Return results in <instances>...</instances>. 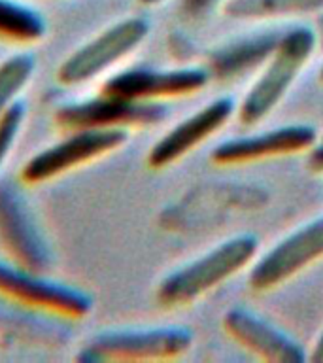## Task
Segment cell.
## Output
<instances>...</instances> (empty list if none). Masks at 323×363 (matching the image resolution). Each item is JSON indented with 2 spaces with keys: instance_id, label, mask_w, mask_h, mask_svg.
Returning <instances> with one entry per match:
<instances>
[{
  "instance_id": "6da1fadb",
  "label": "cell",
  "mask_w": 323,
  "mask_h": 363,
  "mask_svg": "<svg viewBox=\"0 0 323 363\" xmlns=\"http://www.w3.org/2000/svg\"><path fill=\"white\" fill-rule=\"evenodd\" d=\"M259 250V242L254 235H238L229 238L214 250H210L198 259L176 269L161 280L157 288V299L164 306L189 305L227 278L242 271L254 259Z\"/></svg>"
},
{
  "instance_id": "7a4b0ae2",
  "label": "cell",
  "mask_w": 323,
  "mask_h": 363,
  "mask_svg": "<svg viewBox=\"0 0 323 363\" xmlns=\"http://www.w3.org/2000/svg\"><path fill=\"white\" fill-rule=\"evenodd\" d=\"M317 40L308 27L289 28L278 38L268 65L238 106V119L255 125L280 104L299 72L316 51Z\"/></svg>"
},
{
  "instance_id": "3957f363",
  "label": "cell",
  "mask_w": 323,
  "mask_h": 363,
  "mask_svg": "<svg viewBox=\"0 0 323 363\" xmlns=\"http://www.w3.org/2000/svg\"><path fill=\"white\" fill-rule=\"evenodd\" d=\"M127 138V129H74L62 140L28 159L21 170V178L27 184L50 182L115 152Z\"/></svg>"
},
{
  "instance_id": "277c9868",
  "label": "cell",
  "mask_w": 323,
  "mask_h": 363,
  "mask_svg": "<svg viewBox=\"0 0 323 363\" xmlns=\"http://www.w3.org/2000/svg\"><path fill=\"white\" fill-rule=\"evenodd\" d=\"M191 345V331L178 325L121 329L96 335L84 357L89 362H161L186 354Z\"/></svg>"
},
{
  "instance_id": "5b68a950",
  "label": "cell",
  "mask_w": 323,
  "mask_h": 363,
  "mask_svg": "<svg viewBox=\"0 0 323 363\" xmlns=\"http://www.w3.org/2000/svg\"><path fill=\"white\" fill-rule=\"evenodd\" d=\"M147 34L149 23L142 17H129L115 23L74 51L57 70V78L62 85L87 84L130 55Z\"/></svg>"
},
{
  "instance_id": "8992f818",
  "label": "cell",
  "mask_w": 323,
  "mask_h": 363,
  "mask_svg": "<svg viewBox=\"0 0 323 363\" xmlns=\"http://www.w3.org/2000/svg\"><path fill=\"white\" fill-rule=\"evenodd\" d=\"M0 295L17 305L53 316L79 320L91 311V299L79 289L53 282L42 272L0 263Z\"/></svg>"
},
{
  "instance_id": "52a82bcc",
  "label": "cell",
  "mask_w": 323,
  "mask_h": 363,
  "mask_svg": "<svg viewBox=\"0 0 323 363\" xmlns=\"http://www.w3.org/2000/svg\"><path fill=\"white\" fill-rule=\"evenodd\" d=\"M166 116V108L157 101H130L102 93L96 99L64 104L57 110V123L74 129H127L157 123Z\"/></svg>"
},
{
  "instance_id": "ba28073f",
  "label": "cell",
  "mask_w": 323,
  "mask_h": 363,
  "mask_svg": "<svg viewBox=\"0 0 323 363\" xmlns=\"http://www.w3.org/2000/svg\"><path fill=\"white\" fill-rule=\"evenodd\" d=\"M323 257V216L282 238L249 272V286L266 291L283 284L297 272Z\"/></svg>"
},
{
  "instance_id": "9c48e42d",
  "label": "cell",
  "mask_w": 323,
  "mask_h": 363,
  "mask_svg": "<svg viewBox=\"0 0 323 363\" xmlns=\"http://www.w3.org/2000/svg\"><path fill=\"white\" fill-rule=\"evenodd\" d=\"M208 84V74L203 68H176L153 70L132 68L112 76L102 85V93L123 96L130 101H157L169 96L193 95Z\"/></svg>"
},
{
  "instance_id": "30bf717a",
  "label": "cell",
  "mask_w": 323,
  "mask_h": 363,
  "mask_svg": "<svg viewBox=\"0 0 323 363\" xmlns=\"http://www.w3.org/2000/svg\"><path fill=\"white\" fill-rule=\"evenodd\" d=\"M232 112H234V101L229 96H221L183 119L149 150L147 155L149 167L164 169L170 163L181 159L193 147H197L198 144L208 140L214 133H217L231 119Z\"/></svg>"
},
{
  "instance_id": "8fae6325",
  "label": "cell",
  "mask_w": 323,
  "mask_h": 363,
  "mask_svg": "<svg viewBox=\"0 0 323 363\" xmlns=\"http://www.w3.org/2000/svg\"><path fill=\"white\" fill-rule=\"evenodd\" d=\"M316 140L317 133L310 125H285L261 135L223 142L212 152V161L220 164H237L257 159L291 155L310 150Z\"/></svg>"
},
{
  "instance_id": "7c38bea8",
  "label": "cell",
  "mask_w": 323,
  "mask_h": 363,
  "mask_svg": "<svg viewBox=\"0 0 323 363\" xmlns=\"http://www.w3.org/2000/svg\"><path fill=\"white\" fill-rule=\"evenodd\" d=\"M223 328L261 359L272 363H302L306 359V354L293 339L246 308L227 311Z\"/></svg>"
},
{
  "instance_id": "4fadbf2b",
  "label": "cell",
  "mask_w": 323,
  "mask_h": 363,
  "mask_svg": "<svg viewBox=\"0 0 323 363\" xmlns=\"http://www.w3.org/2000/svg\"><path fill=\"white\" fill-rule=\"evenodd\" d=\"M16 195H0V237L23 269L44 272L50 255Z\"/></svg>"
},
{
  "instance_id": "5bb4252c",
  "label": "cell",
  "mask_w": 323,
  "mask_h": 363,
  "mask_svg": "<svg viewBox=\"0 0 323 363\" xmlns=\"http://www.w3.org/2000/svg\"><path fill=\"white\" fill-rule=\"evenodd\" d=\"M44 34L45 23L38 11L16 0H0V40L33 44Z\"/></svg>"
},
{
  "instance_id": "9a60e30c",
  "label": "cell",
  "mask_w": 323,
  "mask_h": 363,
  "mask_svg": "<svg viewBox=\"0 0 323 363\" xmlns=\"http://www.w3.org/2000/svg\"><path fill=\"white\" fill-rule=\"evenodd\" d=\"M322 8L323 0H229L225 13L237 19H265L310 13Z\"/></svg>"
},
{
  "instance_id": "2e32d148",
  "label": "cell",
  "mask_w": 323,
  "mask_h": 363,
  "mask_svg": "<svg viewBox=\"0 0 323 363\" xmlns=\"http://www.w3.org/2000/svg\"><path fill=\"white\" fill-rule=\"evenodd\" d=\"M36 68L34 57L28 53H17L8 57L0 65V113L16 104V96L30 82Z\"/></svg>"
},
{
  "instance_id": "e0dca14e",
  "label": "cell",
  "mask_w": 323,
  "mask_h": 363,
  "mask_svg": "<svg viewBox=\"0 0 323 363\" xmlns=\"http://www.w3.org/2000/svg\"><path fill=\"white\" fill-rule=\"evenodd\" d=\"M280 36H265V38L248 40L238 48L227 50L225 53H221L220 61H215V65L223 70V72H231L237 67H246L249 61H257L259 57L271 55L274 45H276Z\"/></svg>"
},
{
  "instance_id": "ac0fdd59",
  "label": "cell",
  "mask_w": 323,
  "mask_h": 363,
  "mask_svg": "<svg viewBox=\"0 0 323 363\" xmlns=\"http://www.w3.org/2000/svg\"><path fill=\"white\" fill-rule=\"evenodd\" d=\"M23 119H25V108L19 102L11 104L8 110L0 113V169L16 144L17 135L23 127Z\"/></svg>"
},
{
  "instance_id": "d6986e66",
  "label": "cell",
  "mask_w": 323,
  "mask_h": 363,
  "mask_svg": "<svg viewBox=\"0 0 323 363\" xmlns=\"http://www.w3.org/2000/svg\"><path fill=\"white\" fill-rule=\"evenodd\" d=\"M308 163H310V167L314 170H319V172L323 170V138L322 140L317 138L316 144L310 147V159H308Z\"/></svg>"
},
{
  "instance_id": "ffe728a7",
  "label": "cell",
  "mask_w": 323,
  "mask_h": 363,
  "mask_svg": "<svg viewBox=\"0 0 323 363\" xmlns=\"http://www.w3.org/2000/svg\"><path fill=\"white\" fill-rule=\"evenodd\" d=\"M308 359L314 363H323V331L319 333V337H317L316 345H314V350H312Z\"/></svg>"
},
{
  "instance_id": "44dd1931",
  "label": "cell",
  "mask_w": 323,
  "mask_h": 363,
  "mask_svg": "<svg viewBox=\"0 0 323 363\" xmlns=\"http://www.w3.org/2000/svg\"><path fill=\"white\" fill-rule=\"evenodd\" d=\"M210 2H212V0H186V6L191 11H197V10H203L204 6H208Z\"/></svg>"
},
{
  "instance_id": "7402d4cb",
  "label": "cell",
  "mask_w": 323,
  "mask_h": 363,
  "mask_svg": "<svg viewBox=\"0 0 323 363\" xmlns=\"http://www.w3.org/2000/svg\"><path fill=\"white\" fill-rule=\"evenodd\" d=\"M140 2L146 6H153V4H159V2H163V0H140Z\"/></svg>"
},
{
  "instance_id": "603a6c76",
  "label": "cell",
  "mask_w": 323,
  "mask_h": 363,
  "mask_svg": "<svg viewBox=\"0 0 323 363\" xmlns=\"http://www.w3.org/2000/svg\"><path fill=\"white\" fill-rule=\"evenodd\" d=\"M319 74H322V82H323V67H322V72H319Z\"/></svg>"
}]
</instances>
